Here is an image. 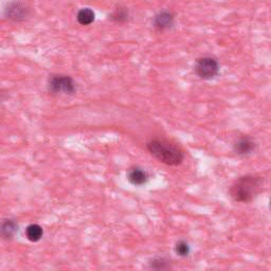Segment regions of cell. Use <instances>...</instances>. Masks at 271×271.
<instances>
[{"label": "cell", "instance_id": "5b68a950", "mask_svg": "<svg viewBox=\"0 0 271 271\" xmlns=\"http://www.w3.org/2000/svg\"><path fill=\"white\" fill-rule=\"evenodd\" d=\"M4 15L6 18L15 21L24 20L30 15V8H29L28 4L20 1L9 2L4 9Z\"/></svg>", "mask_w": 271, "mask_h": 271}, {"label": "cell", "instance_id": "4fadbf2b", "mask_svg": "<svg viewBox=\"0 0 271 271\" xmlns=\"http://www.w3.org/2000/svg\"><path fill=\"white\" fill-rule=\"evenodd\" d=\"M190 251H191V248L186 240H179L175 246V252L180 258H186L190 254Z\"/></svg>", "mask_w": 271, "mask_h": 271}, {"label": "cell", "instance_id": "6da1fadb", "mask_svg": "<svg viewBox=\"0 0 271 271\" xmlns=\"http://www.w3.org/2000/svg\"><path fill=\"white\" fill-rule=\"evenodd\" d=\"M264 178L259 175L248 174L240 176L230 188V196L235 202H251L263 190Z\"/></svg>", "mask_w": 271, "mask_h": 271}, {"label": "cell", "instance_id": "52a82bcc", "mask_svg": "<svg viewBox=\"0 0 271 271\" xmlns=\"http://www.w3.org/2000/svg\"><path fill=\"white\" fill-rule=\"evenodd\" d=\"M174 18V14L170 11H161L154 17L153 24L157 30L163 31L173 26Z\"/></svg>", "mask_w": 271, "mask_h": 271}, {"label": "cell", "instance_id": "5bb4252c", "mask_svg": "<svg viewBox=\"0 0 271 271\" xmlns=\"http://www.w3.org/2000/svg\"><path fill=\"white\" fill-rule=\"evenodd\" d=\"M112 19L116 23H125L128 19V11L125 8H118L113 13Z\"/></svg>", "mask_w": 271, "mask_h": 271}, {"label": "cell", "instance_id": "ba28073f", "mask_svg": "<svg viewBox=\"0 0 271 271\" xmlns=\"http://www.w3.org/2000/svg\"><path fill=\"white\" fill-rule=\"evenodd\" d=\"M234 152L239 156H247L252 154L255 150V143L251 138L249 137H241L235 141L233 145Z\"/></svg>", "mask_w": 271, "mask_h": 271}, {"label": "cell", "instance_id": "9c48e42d", "mask_svg": "<svg viewBox=\"0 0 271 271\" xmlns=\"http://www.w3.org/2000/svg\"><path fill=\"white\" fill-rule=\"evenodd\" d=\"M148 268L150 271H171L172 262L165 256H155L149 261Z\"/></svg>", "mask_w": 271, "mask_h": 271}, {"label": "cell", "instance_id": "8992f818", "mask_svg": "<svg viewBox=\"0 0 271 271\" xmlns=\"http://www.w3.org/2000/svg\"><path fill=\"white\" fill-rule=\"evenodd\" d=\"M127 179L135 187L144 186L149 180V174L144 168L135 166L131 167L127 173Z\"/></svg>", "mask_w": 271, "mask_h": 271}, {"label": "cell", "instance_id": "7a4b0ae2", "mask_svg": "<svg viewBox=\"0 0 271 271\" xmlns=\"http://www.w3.org/2000/svg\"><path fill=\"white\" fill-rule=\"evenodd\" d=\"M151 155L160 162L170 166H177L185 159V153L179 146L164 140V139H153L146 144Z\"/></svg>", "mask_w": 271, "mask_h": 271}, {"label": "cell", "instance_id": "3957f363", "mask_svg": "<svg viewBox=\"0 0 271 271\" xmlns=\"http://www.w3.org/2000/svg\"><path fill=\"white\" fill-rule=\"evenodd\" d=\"M48 89L53 94H73L77 90V86L75 80L68 76L53 75L49 77Z\"/></svg>", "mask_w": 271, "mask_h": 271}, {"label": "cell", "instance_id": "8fae6325", "mask_svg": "<svg viewBox=\"0 0 271 271\" xmlns=\"http://www.w3.org/2000/svg\"><path fill=\"white\" fill-rule=\"evenodd\" d=\"M94 18H96V14H94V12L90 8L80 9L77 15L78 24L82 26H88L92 24L94 21Z\"/></svg>", "mask_w": 271, "mask_h": 271}, {"label": "cell", "instance_id": "30bf717a", "mask_svg": "<svg viewBox=\"0 0 271 271\" xmlns=\"http://www.w3.org/2000/svg\"><path fill=\"white\" fill-rule=\"evenodd\" d=\"M18 230L17 224L12 219H6L0 225V236L5 239L12 238Z\"/></svg>", "mask_w": 271, "mask_h": 271}, {"label": "cell", "instance_id": "7c38bea8", "mask_svg": "<svg viewBox=\"0 0 271 271\" xmlns=\"http://www.w3.org/2000/svg\"><path fill=\"white\" fill-rule=\"evenodd\" d=\"M42 235H43V230L39 225L32 224L30 226H28V228L26 229L27 238L30 241H33V243H36V241L40 240Z\"/></svg>", "mask_w": 271, "mask_h": 271}, {"label": "cell", "instance_id": "277c9868", "mask_svg": "<svg viewBox=\"0 0 271 271\" xmlns=\"http://www.w3.org/2000/svg\"><path fill=\"white\" fill-rule=\"evenodd\" d=\"M218 61L213 56L200 57L195 65V71L202 79H212L218 76L219 73Z\"/></svg>", "mask_w": 271, "mask_h": 271}]
</instances>
